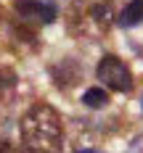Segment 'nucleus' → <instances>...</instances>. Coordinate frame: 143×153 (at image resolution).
<instances>
[{"label": "nucleus", "instance_id": "7", "mask_svg": "<svg viewBox=\"0 0 143 153\" xmlns=\"http://www.w3.org/2000/svg\"><path fill=\"white\" fill-rule=\"evenodd\" d=\"M16 82H19L16 71L11 66L0 63V100H11V95L16 92Z\"/></svg>", "mask_w": 143, "mask_h": 153}, {"label": "nucleus", "instance_id": "1", "mask_svg": "<svg viewBox=\"0 0 143 153\" xmlns=\"http://www.w3.org/2000/svg\"><path fill=\"white\" fill-rule=\"evenodd\" d=\"M21 143L29 153H58L64 145V124L48 103L32 106L21 116Z\"/></svg>", "mask_w": 143, "mask_h": 153}, {"label": "nucleus", "instance_id": "9", "mask_svg": "<svg viewBox=\"0 0 143 153\" xmlns=\"http://www.w3.org/2000/svg\"><path fill=\"white\" fill-rule=\"evenodd\" d=\"M0 153H29L27 148L21 151V148H16L13 143H8V140H0Z\"/></svg>", "mask_w": 143, "mask_h": 153}, {"label": "nucleus", "instance_id": "8", "mask_svg": "<svg viewBox=\"0 0 143 153\" xmlns=\"http://www.w3.org/2000/svg\"><path fill=\"white\" fill-rule=\"evenodd\" d=\"M82 103L88 108H103V106H109V92L103 87H90L82 95Z\"/></svg>", "mask_w": 143, "mask_h": 153}, {"label": "nucleus", "instance_id": "2", "mask_svg": "<svg viewBox=\"0 0 143 153\" xmlns=\"http://www.w3.org/2000/svg\"><path fill=\"white\" fill-rule=\"evenodd\" d=\"M117 21L111 0H74L66 13V29L74 37H103Z\"/></svg>", "mask_w": 143, "mask_h": 153}, {"label": "nucleus", "instance_id": "10", "mask_svg": "<svg viewBox=\"0 0 143 153\" xmlns=\"http://www.w3.org/2000/svg\"><path fill=\"white\" fill-rule=\"evenodd\" d=\"M3 19H5V11H3V5H0V24H3Z\"/></svg>", "mask_w": 143, "mask_h": 153}, {"label": "nucleus", "instance_id": "3", "mask_svg": "<svg viewBox=\"0 0 143 153\" xmlns=\"http://www.w3.org/2000/svg\"><path fill=\"white\" fill-rule=\"evenodd\" d=\"M95 76H98V82L103 85V87H109L114 92H130L133 90V71L127 69V63L122 58H117V56H103L101 61H98V69H95Z\"/></svg>", "mask_w": 143, "mask_h": 153}, {"label": "nucleus", "instance_id": "6", "mask_svg": "<svg viewBox=\"0 0 143 153\" xmlns=\"http://www.w3.org/2000/svg\"><path fill=\"white\" fill-rule=\"evenodd\" d=\"M117 21H119V27H138L143 24V0H130L125 8L117 13Z\"/></svg>", "mask_w": 143, "mask_h": 153}, {"label": "nucleus", "instance_id": "11", "mask_svg": "<svg viewBox=\"0 0 143 153\" xmlns=\"http://www.w3.org/2000/svg\"><path fill=\"white\" fill-rule=\"evenodd\" d=\"M79 153H95V151H79Z\"/></svg>", "mask_w": 143, "mask_h": 153}, {"label": "nucleus", "instance_id": "5", "mask_svg": "<svg viewBox=\"0 0 143 153\" xmlns=\"http://www.w3.org/2000/svg\"><path fill=\"white\" fill-rule=\"evenodd\" d=\"M50 74H53V82L61 87V90H69V87H74L79 79H82V71H79V66L74 61H61L56 63L53 69H50Z\"/></svg>", "mask_w": 143, "mask_h": 153}, {"label": "nucleus", "instance_id": "4", "mask_svg": "<svg viewBox=\"0 0 143 153\" xmlns=\"http://www.w3.org/2000/svg\"><path fill=\"white\" fill-rule=\"evenodd\" d=\"M13 13L19 19V24H24L29 29H37V27H45V24H53L56 21L58 8L50 0H16Z\"/></svg>", "mask_w": 143, "mask_h": 153}]
</instances>
